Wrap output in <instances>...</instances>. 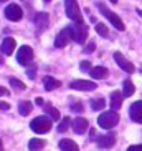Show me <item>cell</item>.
Returning a JSON list of instances; mask_svg holds the SVG:
<instances>
[{"label":"cell","instance_id":"obj_18","mask_svg":"<svg viewBox=\"0 0 142 151\" xmlns=\"http://www.w3.org/2000/svg\"><path fill=\"white\" fill-rule=\"evenodd\" d=\"M60 85L61 83H60L56 78H53V76H45L43 78V86H45L46 91H53V90H56Z\"/></svg>","mask_w":142,"mask_h":151},{"label":"cell","instance_id":"obj_29","mask_svg":"<svg viewBox=\"0 0 142 151\" xmlns=\"http://www.w3.org/2000/svg\"><path fill=\"white\" fill-rule=\"evenodd\" d=\"M71 111H76V113L83 111V105H81V103H75V105H71Z\"/></svg>","mask_w":142,"mask_h":151},{"label":"cell","instance_id":"obj_5","mask_svg":"<svg viewBox=\"0 0 142 151\" xmlns=\"http://www.w3.org/2000/svg\"><path fill=\"white\" fill-rule=\"evenodd\" d=\"M30 128L38 134H45L51 129V121H50L46 116H36L35 120L31 121Z\"/></svg>","mask_w":142,"mask_h":151},{"label":"cell","instance_id":"obj_3","mask_svg":"<svg viewBox=\"0 0 142 151\" xmlns=\"http://www.w3.org/2000/svg\"><path fill=\"white\" fill-rule=\"evenodd\" d=\"M65 9H66L68 18H71L75 23H83V15L76 0H65Z\"/></svg>","mask_w":142,"mask_h":151},{"label":"cell","instance_id":"obj_34","mask_svg":"<svg viewBox=\"0 0 142 151\" xmlns=\"http://www.w3.org/2000/svg\"><path fill=\"white\" fill-rule=\"evenodd\" d=\"M93 50H94V43L91 42V43H88V47H86V52H89V53H91Z\"/></svg>","mask_w":142,"mask_h":151},{"label":"cell","instance_id":"obj_23","mask_svg":"<svg viewBox=\"0 0 142 151\" xmlns=\"http://www.w3.org/2000/svg\"><path fill=\"white\" fill-rule=\"evenodd\" d=\"M28 148H30V151H38V150H41V148H45V141H43V139H40V138L30 139Z\"/></svg>","mask_w":142,"mask_h":151},{"label":"cell","instance_id":"obj_40","mask_svg":"<svg viewBox=\"0 0 142 151\" xmlns=\"http://www.w3.org/2000/svg\"><path fill=\"white\" fill-rule=\"evenodd\" d=\"M43 2H51V0H43Z\"/></svg>","mask_w":142,"mask_h":151},{"label":"cell","instance_id":"obj_9","mask_svg":"<svg viewBox=\"0 0 142 151\" xmlns=\"http://www.w3.org/2000/svg\"><path fill=\"white\" fill-rule=\"evenodd\" d=\"M114 60H116V63L119 65V68H122L126 73H134V71H136V67H134L132 63L129 62L122 53H119V52H116L114 53Z\"/></svg>","mask_w":142,"mask_h":151},{"label":"cell","instance_id":"obj_14","mask_svg":"<svg viewBox=\"0 0 142 151\" xmlns=\"http://www.w3.org/2000/svg\"><path fill=\"white\" fill-rule=\"evenodd\" d=\"M48 14H45V12H40V14L35 15V23H36V28H38V32H43L45 28L48 27Z\"/></svg>","mask_w":142,"mask_h":151},{"label":"cell","instance_id":"obj_27","mask_svg":"<svg viewBox=\"0 0 142 151\" xmlns=\"http://www.w3.org/2000/svg\"><path fill=\"white\" fill-rule=\"evenodd\" d=\"M96 32H98L101 37H104V38H107L109 37V30H107V27L104 25V23H96Z\"/></svg>","mask_w":142,"mask_h":151},{"label":"cell","instance_id":"obj_17","mask_svg":"<svg viewBox=\"0 0 142 151\" xmlns=\"http://www.w3.org/2000/svg\"><path fill=\"white\" fill-rule=\"evenodd\" d=\"M89 73H91V76H93L94 80H104V78L109 76V70L104 67H96L89 71Z\"/></svg>","mask_w":142,"mask_h":151},{"label":"cell","instance_id":"obj_30","mask_svg":"<svg viewBox=\"0 0 142 151\" xmlns=\"http://www.w3.org/2000/svg\"><path fill=\"white\" fill-rule=\"evenodd\" d=\"M127 151H142V145H134V146H129Z\"/></svg>","mask_w":142,"mask_h":151},{"label":"cell","instance_id":"obj_7","mask_svg":"<svg viewBox=\"0 0 142 151\" xmlns=\"http://www.w3.org/2000/svg\"><path fill=\"white\" fill-rule=\"evenodd\" d=\"M5 17L9 18L10 22H18V20H22V17H23L22 7H20L18 4L7 5V9H5Z\"/></svg>","mask_w":142,"mask_h":151},{"label":"cell","instance_id":"obj_38","mask_svg":"<svg viewBox=\"0 0 142 151\" xmlns=\"http://www.w3.org/2000/svg\"><path fill=\"white\" fill-rule=\"evenodd\" d=\"M109 2H111V4H117V0H109Z\"/></svg>","mask_w":142,"mask_h":151},{"label":"cell","instance_id":"obj_12","mask_svg":"<svg viewBox=\"0 0 142 151\" xmlns=\"http://www.w3.org/2000/svg\"><path fill=\"white\" fill-rule=\"evenodd\" d=\"M114 143H116V136L112 133L98 136V146L99 148H111V146H114Z\"/></svg>","mask_w":142,"mask_h":151},{"label":"cell","instance_id":"obj_21","mask_svg":"<svg viewBox=\"0 0 142 151\" xmlns=\"http://www.w3.org/2000/svg\"><path fill=\"white\" fill-rule=\"evenodd\" d=\"M45 113H46V115H48L51 120H55V121H58L60 118H61L60 111H58L55 106H51V105H45Z\"/></svg>","mask_w":142,"mask_h":151},{"label":"cell","instance_id":"obj_1","mask_svg":"<svg viewBox=\"0 0 142 151\" xmlns=\"http://www.w3.org/2000/svg\"><path fill=\"white\" fill-rule=\"evenodd\" d=\"M98 9L101 10V14L104 15V17H106L107 20H109V22H111V25H112V27L116 28V30L122 32V30H124V28H126L124 22L121 20V17H119V15H116L114 12H111V10L107 9V7H106V5H104V4H101V2H99V4H98Z\"/></svg>","mask_w":142,"mask_h":151},{"label":"cell","instance_id":"obj_39","mask_svg":"<svg viewBox=\"0 0 142 151\" xmlns=\"http://www.w3.org/2000/svg\"><path fill=\"white\" fill-rule=\"evenodd\" d=\"M137 14H139V15H141V17H142V10H137Z\"/></svg>","mask_w":142,"mask_h":151},{"label":"cell","instance_id":"obj_8","mask_svg":"<svg viewBox=\"0 0 142 151\" xmlns=\"http://www.w3.org/2000/svg\"><path fill=\"white\" fill-rule=\"evenodd\" d=\"M70 88L78 90V91H93V90H96V83L88 80H75L70 83Z\"/></svg>","mask_w":142,"mask_h":151},{"label":"cell","instance_id":"obj_13","mask_svg":"<svg viewBox=\"0 0 142 151\" xmlns=\"http://www.w3.org/2000/svg\"><path fill=\"white\" fill-rule=\"evenodd\" d=\"M73 128H75V131L78 134H84L88 131V120L86 118H81V116L75 118L73 120Z\"/></svg>","mask_w":142,"mask_h":151},{"label":"cell","instance_id":"obj_31","mask_svg":"<svg viewBox=\"0 0 142 151\" xmlns=\"http://www.w3.org/2000/svg\"><path fill=\"white\" fill-rule=\"evenodd\" d=\"M10 91L9 90H5V86H0V96H9Z\"/></svg>","mask_w":142,"mask_h":151},{"label":"cell","instance_id":"obj_15","mask_svg":"<svg viewBox=\"0 0 142 151\" xmlns=\"http://www.w3.org/2000/svg\"><path fill=\"white\" fill-rule=\"evenodd\" d=\"M15 47H17V42H15V38H12V37H7V38L2 42V52H4V55H12Z\"/></svg>","mask_w":142,"mask_h":151},{"label":"cell","instance_id":"obj_10","mask_svg":"<svg viewBox=\"0 0 142 151\" xmlns=\"http://www.w3.org/2000/svg\"><path fill=\"white\" fill-rule=\"evenodd\" d=\"M70 40H71V32H70V27H66L56 35V38H55V47L56 48H65Z\"/></svg>","mask_w":142,"mask_h":151},{"label":"cell","instance_id":"obj_25","mask_svg":"<svg viewBox=\"0 0 142 151\" xmlns=\"http://www.w3.org/2000/svg\"><path fill=\"white\" fill-rule=\"evenodd\" d=\"M104 106H106V100H104V98H96V100H93V101H91V108H93L94 111L102 110Z\"/></svg>","mask_w":142,"mask_h":151},{"label":"cell","instance_id":"obj_20","mask_svg":"<svg viewBox=\"0 0 142 151\" xmlns=\"http://www.w3.org/2000/svg\"><path fill=\"white\" fill-rule=\"evenodd\" d=\"M134 91H136V86H134V83L131 80H124V83H122V96L127 98V96H132Z\"/></svg>","mask_w":142,"mask_h":151},{"label":"cell","instance_id":"obj_6","mask_svg":"<svg viewBox=\"0 0 142 151\" xmlns=\"http://www.w3.org/2000/svg\"><path fill=\"white\" fill-rule=\"evenodd\" d=\"M31 60H33V50H31V47H28V45L20 47L18 48V55H17V62L20 65H23V67H27V65H30Z\"/></svg>","mask_w":142,"mask_h":151},{"label":"cell","instance_id":"obj_11","mask_svg":"<svg viewBox=\"0 0 142 151\" xmlns=\"http://www.w3.org/2000/svg\"><path fill=\"white\" fill-rule=\"evenodd\" d=\"M129 116L136 123H142V100L131 105V108H129Z\"/></svg>","mask_w":142,"mask_h":151},{"label":"cell","instance_id":"obj_35","mask_svg":"<svg viewBox=\"0 0 142 151\" xmlns=\"http://www.w3.org/2000/svg\"><path fill=\"white\" fill-rule=\"evenodd\" d=\"M35 103L38 105V106H43V100H41V98H36V100H35Z\"/></svg>","mask_w":142,"mask_h":151},{"label":"cell","instance_id":"obj_28","mask_svg":"<svg viewBox=\"0 0 142 151\" xmlns=\"http://www.w3.org/2000/svg\"><path fill=\"white\" fill-rule=\"evenodd\" d=\"M80 70L81 71H91L93 68H91V62H88V60H84V62L80 63Z\"/></svg>","mask_w":142,"mask_h":151},{"label":"cell","instance_id":"obj_19","mask_svg":"<svg viewBox=\"0 0 142 151\" xmlns=\"http://www.w3.org/2000/svg\"><path fill=\"white\" fill-rule=\"evenodd\" d=\"M60 150L61 151H80L78 145L73 139H61L60 141Z\"/></svg>","mask_w":142,"mask_h":151},{"label":"cell","instance_id":"obj_32","mask_svg":"<svg viewBox=\"0 0 142 151\" xmlns=\"http://www.w3.org/2000/svg\"><path fill=\"white\" fill-rule=\"evenodd\" d=\"M27 75L30 76V78H35V75H36V68H33V70H27Z\"/></svg>","mask_w":142,"mask_h":151},{"label":"cell","instance_id":"obj_37","mask_svg":"<svg viewBox=\"0 0 142 151\" xmlns=\"http://www.w3.org/2000/svg\"><path fill=\"white\" fill-rule=\"evenodd\" d=\"M0 151H4V145H2V139H0Z\"/></svg>","mask_w":142,"mask_h":151},{"label":"cell","instance_id":"obj_41","mask_svg":"<svg viewBox=\"0 0 142 151\" xmlns=\"http://www.w3.org/2000/svg\"><path fill=\"white\" fill-rule=\"evenodd\" d=\"M0 2H5V0H0Z\"/></svg>","mask_w":142,"mask_h":151},{"label":"cell","instance_id":"obj_33","mask_svg":"<svg viewBox=\"0 0 142 151\" xmlns=\"http://www.w3.org/2000/svg\"><path fill=\"white\" fill-rule=\"evenodd\" d=\"M10 105L9 103H4V101H0V110H9Z\"/></svg>","mask_w":142,"mask_h":151},{"label":"cell","instance_id":"obj_24","mask_svg":"<svg viewBox=\"0 0 142 151\" xmlns=\"http://www.w3.org/2000/svg\"><path fill=\"white\" fill-rule=\"evenodd\" d=\"M70 126H71V118L70 116H63V120L58 124V131H60V133H65V131H68Z\"/></svg>","mask_w":142,"mask_h":151},{"label":"cell","instance_id":"obj_22","mask_svg":"<svg viewBox=\"0 0 142 151\" xmlns=\"http://www.w3.org/2000/svg\"><path fill=\"white\" fill-rule=\"evenodd\" d=\"M30 111H31V101H20L18 103V113L22 116L30 115Z\"/></svg>","mask_w":142,"mask_h":151},{"label":"cell","instance_id":"obj_16","mask_svg":"<svg viewBox=\"0 0 142 151\" xmlns=\"http://www.w3.org/2000/svg\"><path fill=\"white\" fill-rule=\"evenodd\" d=\"M111 110L112 111H117L121 110V106H122V91H114V93H111Z\"/></svg>","mask_w":142,"mask_h":151},{"label":"cell","instance_id":"obj_2","mask_svg":"<svg viewBox=\"0 0 142 151\" xmlns=\"http://www.w3.org/2000/svg\"><path fill=\"white\" fill-rule=\"evenodd\" d=\"M117 123H119V115H117V111L111 110V111H106V113H102V115L98 116V124L104 129L114 128Z\"/></svg>","mask_w":142,"mask_h":151},{"label":"cell","instance_id":"obj_26","mask_svg":"<svg viewBox=\"0 0 142 151\" xmlns=\"http://www.w3.org/2000/svg\"><path fill=\"white\" fill-rule=\"evenodd\" d=\"M10 85H12V88L17 90V91H23V90L27 88V86H25V83H23V81H20V80H17V78H10Z\"/></svg>","mask_w":142,"mask_h":151},{"label":"cell","instance_id":"obj_42","mask_svg":"<svg viewBox=\"0 0 142 151\" xmlns=\"http://www.w3.org/2000/svg\"><path fill=\"white\" fill-rule=\"evenodd\" d=\"M141 71H142V68H141Z\"/></svg>","mask_w":142,"mask_h":151},{"label":"cell","instance_id":"obj_4","mask_svg":"<svg viewBox=\"0 0 142 151\" xmlns=\"http://www.w3.org/2000/svg\"><path fill=\"white\" fill-rule=\"evenodd\" d=\"M71 32V38L76 42V43H84L86 38H88V27L83 23H73L70 27Z\"/></svg>","mask_w":142,"mask_h":151},{"label":"cell","instance_id":"obj_36","mask_svg":"<svg viewBox=\"0 0 142 151\" xmlns=\"http://www.w3.org/2000/svg\"><path fill=\"white\" fill-rule=\"evenodd\" d=\"M0 65H4V52L0 48Z\"/></svg>","mask_w":142,"mask_h":151}]
</instances>
